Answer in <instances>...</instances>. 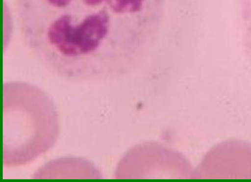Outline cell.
Masks as SVG:
<instances>
[{"label": "cell", "mask_w": 251, "mask_h": 182, "mask_svg": "<svg viewBox=\"0 0 251 182\" xmlns=\"http://www.w3.org/2000/svg\"><path fill=\"white\" fill-rule=\"evenodd\" d=\"M101 173L93 163L82 157H60L40 168L35 174V179H61V178H87L100 179Z\"/></svg>", "instance_id": "cell-4"}, {"label": "cell", "mask_w": 251, "mask_h": 182, "mask_svg": "<svg viewBox=\"0 0 251 182\" xmlns=\"http://www.w3.org/2000/svg\"><path fill=\"white\" fill-rule=\"evenodd\" d=\"M60 135V119L51 98L26 81L2 86V165H27L52 149Z\"/></svg>", "instance_id": "cell-2"}, {"label": "cell", "mask_w": 251, "mask_h": 182, "mask_svg": "<svg viewBox=\"0 0 251 182\" xmlns=\"http://www.w3.org/2000/svg\"><path fill=\"white\" fill-rule=\"evenodd\" d=\"M165 0H15L20 36L43 67L65 80L131 74L158 37Z\"/></svg>", "instance_id": "cell-1"}, {"label": "cell", "mask_w": 251, "mask_h": 182, "mask_svg": "<svg viewBox=\"0 0 251 182\" xmlns=\"http://www.w3.org/2000/svg\"><path fill=\"white\" fill-rule=\"evenodd\" d=\"M238 22L245 54L251 65V0H238Z\"/></svg>", "instance_id": "cell-5"}, {"label": "cell", "mask_w": 251, "mask_h": 182, "mask_svg": "<svg viewBox=\"0 0 251 182\" xmlns=\"http://www.w3.org/2000/svg\"><path fill=\"white\" fill-rule=\"evenodd\" d=\"M189 160L162 143L144 142L129 149L114 172L116 179H188L194 177Z\"/></svg>", "instance_id": "cell-3"}]
</instances>
